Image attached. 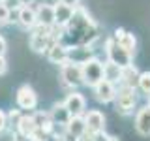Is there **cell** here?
I'll list each match as a JSON object with an SVG mask.
<instances>
[{"mask_svg": "<svg viewBox=\"0 0 150 141\" xmlns=\"http://www.w3.org/2000/svg\"><path fill=\"white\" fill-rule=\"evenodd\" d=\"M81 72H83V83L88 87H94L103 79V64L98 58L88 56L81 62Z\"/></svg>", "mask_w": 150, "mask_h": 141, "instance_id": "6da1fadb", "label": "cell"}, {"mask_svg": "<svg viewBox=\"0 0 150 141\" xmlns=\"http://www.w3.org/2000/svg\"><path fill=\"white\" fill-rule=\"evenodd\" d=\"M60 77H62L64 85L68 87H81L83 83V72H81V66L77 62H73L71 58H68L64 64H60Z\"/></svg>", "mask_w": 150, "mask_h": 141, "instance_id": "7a4b0ae2", "label": "cell"}, {"mask_svg": "<svg viewBox=\"0 0 150 141\" xmlns=\"http://www.w3.org/2000/svg\"><path fill=\"white\" fill-rule=\"evenodd\" d=\"M105 47H107V56H109V60L111 62H115V64H118L120 68H126L128 64H131V53H128V51L122 47L118 41L115 40V38H109L107 40V43H105Z\"/></svg>", "mask_w": 150, "mask_h": 141, "instance_id": "3957f363", "label": "cell"}, {"mask_svg": "<svg viewBox=\"0 0 150 141\" xmlns=\"http://www.w3.org/2000/svg\"><path fill=\"white\" fill-rule=\"evenodd\" d=\"M51 43H53L51 28L40 26V25H36L32 28V36H30V49L32 51H36V53H45Z\"/></svg>", "mask_w": 150, "mask_h": 141, "instance_id": "277c9868", "label": "cell"}, {"mask_svg": "<svg viewBox=\"0 0 150 141\" xmlns=\"http://www.w3.org/2000/svg\"><path fill=\"white\" fill-rule=\"evenodd\" d=\"M15 103L21 111H32L38 105V94L30 85H21L15 92Z\"/></svg>", "mask_w": 150, "mask_h": 141, "instance_id": "5b68a950", "label": "cell"}, {"mask_svg": "<svg viewBox=\"0 0 150 141\" xmlns=\"http://www.w3.org/2000/svg\"><path fill=\"white\" fill-rule=\"evenodd\" d=\"M116 109L122 111V113H129L131 109L135 107V102H137V96H135V87H124L116 92Z\"/></svg>", "mask_w": 150, "mask_h": 141, "instance_id": "8992f818", "label": "cell"}, {"mask_svg": "<svg viewBox=\"0 0 150 141\" xmlns=\"http://www.w3.org/2000/svg\"><path fill=\"white\" fill-rule=\"evenodd\" d=\"M64 128H66V137H68L69 141H77V139H81L83 135L86 134V124H84V119L81 115L71 117Z\"/></svg>", "mask_w": 150, "mask_h": 141, "instance_id": "52a82bcc", "label": "cell"}, {"mask_svg": "<svg viewBox=\"0 0 150 141\" xmlns=\"http://www.w3.org/2000/svg\"><path fill=\"white\" fill-rule=\"evenodd\" d=\"M94 94H96V100L101 102V103H109L115 100L116 96V88H115V83L107 81V79H101L100 83L94 85Z\"/></svg>", "mask_w": 150, "mask_h": 141, "instance_id": "ba28073f", "label": "cell"}, {"mask_svg": "<svg viewBox=\"0 0 150 141\" xmlns=\"http://www.w3.org/2000/svg\"><path fill=\"white\" fill-rule=\"evenodd\" d=\"M36 9V25L40 26H45V28H51L54 26V9H53V4L49 2H43L40 4Z\"/></svg>", "mask_w": 150, "mask_h": 141, "instance_id": "9c48e42d", "label": "cell"}, {"mask_svg": "<svg viewBox=\"0 0 150 141\" xmlns=\"http://www.w3.org/2000/svg\"><path fill=\"white\" fill-rule=\"evenodd\" d=\"M45 53H47V58L54 64H64L69 58V49L66 45H62L60 41H53Z\"/></svg>", "mask_w": 150, "mask_h": 141, "instance_id": "30bf717a", "label": "cell"}, {"mask_svg": "<svg viewBox=\"0 0 150 141\" xmlns=\"http://www.w3.org/2000/svg\"><path fill=\"white\" fill-rule=\"evenodd\" d=\"M64 105H66V109L69 111V115H71V117H77V115H83V113H84L86 102H84L83 94L71 92V94H68V98H66Z\"/></svg>", "mask_w": 150, "mask_h": 141, "instance_id": "8fae6325", "label": "cell"}, {"mask_svg": "<svg viewBox=\"0 0 150 141\" xmlns=\"http://www.w3.org/2000/svg\"><path fill=\"white\" fill-rule=\"evenodd\" d=\"M15 21L26 30H32L36 26V9L32 6H21L17 9V19Z\"/></svg>", "mask_w": 150, "mask_h": 141, "instance_id": "7c38bea8", "label": "cell"}, {"mask_svg": "<svg viewBox=\"0 0 150 141\" xmlns=\"http://www.w3.org/2000/svg\"><path fill=\"white\" fill-rule=\"evenodd\" d=\"M84 119V124H86V132H90V134H94V132H100L103 130V124H105V117H103L101 111L98 109H90L86 113V115L83 117Z\"/></svg>", "mask_w": 150, "mask_h": 141, "instance_id": "4fadbf2b", "label": "cell"}, {"mask_svg": "<svg viewBox=\"0 0 150 141\" xmlns=\"http://www.w3.org/2000/svg\"><path fill=\"white\" fill-rule=\"evenodd\" d=\"M53 9H54V25L56 26H66L69 21H71L75 8L66 6V4H62V2H56L53 6Z\"/></svg>", "mask_w": 150, "mask_h": 141, "instance_id": "5bb4252c", "label": "cell"}, {"mask_svg": "<svg viewBox=\"0 0 150 141\" xmlns=\"http://www.w3.org/2000/svg\"><path fill=\"white\" fill-rule=\"evenodd\" d=\"M17 134L23 135V137H30L32 134H36L38 126H36V120H34V115H21V119L17 122Z\"/></svg>", "mask_w": 150, "mask_h": 141, "instance_id": "9a60e30c", "label": "cell"}, {"mask_svg": "<svg viewBox=\"0 0 150 141\" xmlns=\"http://www.w3.org/2000/svg\"><path fill=\"white\" fill-rule=\"evenodd\" d=\"M135 128L141 135L148 137L150 135V107H143V109L137 111V117H135Z\"/></svg>", "mask_w": 150, "mask_h": 141, "instance_id": "2e32d148", "label": "cell"}, {"mask_svg": "<svg viewBox=\"0 0 150 141\" xmlns=\"http://www.w3.org/2000/svg\"><path fill=\"white\" fill-rule=\"evenodd\" d=\"M49 117H51V120H53L54 124H58V126H66L68 120L71 119V115H69L68 109H66L64 103H54V105L51 107V111H49Z\"/></svg>", "mask_w": 150, "mask_h": 141, "instance_id": "e0dca14e", "label": "cell"}, {"mask_svg": "<svg viewBox=\"0 0 150 141\" xmlns=\"http://www.w3.org/2000/svg\"><path fill=\"white\" fill-rule=\"evenodd\" d=\"M120 75H122V68L118 64L111 62V60L103 64V79H107L111 83H116V81H120Z\"/></svg>", "mask_w": 150, "mask_h": 141, "instance_id": "ac0fdd59", "label": "cell"}, {"mask_svg": "<svg viewBox=\"0 0 150 141\" xmlns=\"http://www.w3.org/2000/svg\"><path fill=\"white\" fill-rule=\"evenodd\" d=\"M139 79V72L133 64H128L126 68H122V75H120V81H124V85L128 87H135Z\"/></svg>", "mask_w": 150, "mask_h": 141, "instance_id": "d6986e66", "label": "cell"}, {"mask_svg": "<svg viewBox=\"0 0 150 141\" xmlns=\"http://www.w3.org/2000/svg\"><path fill=\"white\" fill-rule=\"evenodd\" d=\"M116 41H118V43L124 47L128 53H131V55L135 53V45H137V40H135V36H133V34H129V32H124V34H122Z\"/></svg>", "mask_w": 150, "mask_h": 141, "instance_id": "ffe728a7", "label": "cell"}, {"mask_svg": "<svg viewBox=\"0 0 150 141\" xmlns=\"http://www.w3.org/2000/svg\"><path fill=\"white\" fill-rule=\"evenodd\" d=\"M137 85H139V88H141V90H143L144 94H150V72H143V73H139Z\"/></svg>", "mask_w": 150, "mask_h": 141, "instance_id": "44dd1931", "label": "cell"}, {"mask_svg": "<svg viewBox=\"0 0 150 141\" xmlns=\"http://www.w3.org/2000/svg\"><path fill=\"white\" fill-rule=\"evenodd\" d=\"M6 115H8V124L17 126V122H19V119H21L23 111H21V109H11L9 113H6Z\"/></svg>", "mask_w": 150, "mask_h": 141, "instance_id": "7402d4cb", "label": "cell"}, {"mask_svg": "<svg viewBox=\"0 0 150 141\" xmlns=\"http://www.w3.org/2000/svg\"><path fill=\"white\" fill-rule=\"evenodd\" d=\"M9 17H11V9H9L6 4H0V25H4V23H9Z\"/></svg>", "mask_w": 150, "mask_h": 141, "instance_id": "603a6c76", "label": "cell"}, {"mask_svg": "<svg viewBox=\"0 0 150 141\" xmlns=\"http://www.w3.org/2000/svg\"><path fill=\"white\" fill-rule=\"evenodd\" d=\"M6 128H8V115H6V111L0 109V134L6 132Z\"/></svg>", "mask_w": 150, "mask_h": 141, "instance_id": "cb8c5ba5", "label": "cell"}, {"mask_svg": "<svg viewBox=\"0 0 150 141\" xmlns=\"http://www.w3.org/2000/svg\"><path fill=\"white\" fill-rule=\"evenodd\" d=\"M111 137L107 134H103V130H100V132H94L92 134V141H109Z\"/></svg>", "mask_w": 150, "mask_h": 141, "instance_id": "d4e9b609", "label": "cell"}, {"mask_svg": "<svg viewBox=\"0 0 150 141\" xmlns=\"http://www.w3.org/2000/svg\"><path fill=\"white\" fill-rule=\"evenodd\" d=\"M4 4H6L9 9H19L21 8V2H19V0H4Z\"/></svg>", "mask_w": 150, "mask_h": 141, "instance_id": "484cf974", "label": "cell"}, {"mask_svg": "<svg viewBox=\"0 0 150 141\" xmlns=\"http://www.w3.org/2000/svg\"><path fill=\"white\" fill-rule=\"evenodd\" d=\"M6 72H8V62L4 56H0V75H4Z\"/></svg>", "mask_w": 150, "mask_h": 141, "instance_id": "4316f807", "label": "cell"}, {"mask_svg": "<svg viewBox=\"0 0 150 141\" xmlns=\"http://www.w3.org/2000/svg\"><path fill=\"white\" fill-rule=\"evenodd\" d=\"M6 49H8V43H6V40H4V36H0V56L6 55Z\"/></svg>", "mask_w": 150, "mask_h": 141, "instance_id": "83f0119b", "label": "cell"}, {"mask_svg": "<svg viewBox=\"0 0 150 141\" xmlns=\"http://www.w3.org/2000/svg\"><path fill=\"white\" fill-rule=\"evenodd\" d=\"M62 4H66V6H71V8H77L79 4H81V0H60Z\"/></svg>", "mask_w": 150, "mask_h": 141, "instance_id": "f1b7e54d", "label": "cell"}, {"mask_svg": "<svg viewBox=\"0 0 150 141\" xmlns=\"http://www.w3.org/2000/svg\"><path fill=\"white\" fill-rule=\"evenodd\" d=\"M19 2H21V6H32L34 0H19Z\"/></svg>", "mask_w": 150, "mask_h": 141, "instance_id": "f546056e", "label": "cell"}, {"mask_svg": "<svg viewBox=\"0 0 150 141\" xmlns=\"http://www.w3.org/2000/svg\"><path fill=\"white\" fill-rule=\"evenodd\" d=\"M13 141H28V139L23 137V135H19V134H15V135H13Z\"/></svg>", "mask_w": 150, "mask_h": 141, "instance_id": "4dcf8cb0", "label": "cell"}, {"mask_svg": "<svg viewBox=\"0 0 150 141\" xmlns=\"http://www.w3.org/2000/svg\"><path fill=\"white\" fill-rule=\"evenodd\" d=\"M148 107H150V100H148Z\"/></svg>", "mask_w": 150, "mask_h": 141, "instance_id": "1f68e13d", "label": "cell"}, {"mask_svg": "<svg viewBox=\"0 0 150 141\" xmlns=\"http://www.w3.org/2000/svg\"><path fill=\"white\" fill-rule=\"evenodd\" d=\"M2 2H4V0H0V4H2Z\"/></svg>", "mask_w": 150, "mask_h": 141, "instance_id": "d6a6232c", "label": "cell"}, {"mask_svg": "<svg viewBox=\"0 0 150 141\" xmlns=\"http://www.w3.org/2000/svg\"><path fill=\"white\" fill-rule=\"evenodd\" d=\"M45 2H49V0H45Z\"/></svg>", "mask_w": 150, "mask_h": 141, "instance_id": "836d02e7", "label": "cell"}]
</instances>
